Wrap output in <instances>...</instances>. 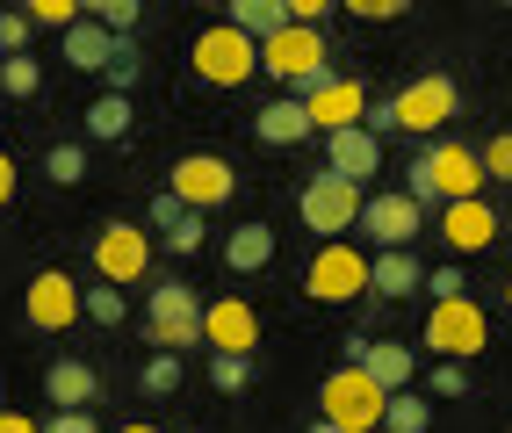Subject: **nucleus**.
Returning <instances> with one entry per match:
<instances>
[{
    "instance_id": "nucleus-1",
    "label": "nucleus",
    "mask_w": 512,
    "mask_h": 433,
    "mask_svg": "<svg viewBox=\"0 0 512 433\" xmlns=\"http://www.w3.org/2000/svg\"><path fill=\"white\" fill-rule=\"evenodd\" d=\"M412 203H462V195H484V159H476L469 145L455 138H440L412 159Z\"/></svg>"
},
{
    "instance_id": "nucleus-2",
    "label": "nucleus",
    "mask_w": 512,
    "mask_h": 433,
    "mask_svg": "<svg viewBox=\"0 0 512 433\" xmlns=\"http://www.w3.org/2000/svg\"><path fill=\"white\" fill-rule=\"evenodd\" d=\"M383 383H375L361 361H347V369H332L325 390H318V412L339 426V433H368V426H383Z\"/></svg>"
},
{
    "instance_id": "nucleus-3",
    "label": "nucleus",
    "mask_w": 512,
    "mask_h": 433,
    "mask_svg": "<svg viewBox=\"0 0 512 433\" xmlns=\"http://www.w3.org/2000/svg\"><path fill=\"white\" fill-rule=\"evenodd\" d=\"M325 37H318V22H282L275 37H260V73H275L289 94L303 87V80H318L325 73Z\"/></svg>"
},
{
    "instance_id": "nucleus-4",
    "label": "nucleus",
    "mask_w": 512,
    "mask_h": 433,
    "mask_svg": "<svg viewBox=\"0 0 512 433\" xmlns=\"http://www.w3.org/2000/svg\"><path fill=\"white\" fill-rule=\"evenodd\" d=\"M426 347L440 361H469L491 347V318L484 304H469V296H433V318H426Z\"/></svg>"
},
{
    "instance_id": "nucleus-5",
    "label": "nucleus",
    "mask_w": 512,
    "mask_h": 433,
    "mask_svg": "<svg viewBox=\"0 0 512 433\" xmlns=\"http://www.w3.org/2000/svg\"><path fill=\"white\" fill-rule=\"evenodd\" d=\"M188 58H195V73L210 80V87H246V80L260 73V44L246 37V29H231V22H217V29H202Z\"/></svg>"
},
{
    "instance_id": "nucleus-6",
    "label": "nucleus",
    "mask_w": 512,
    "mask_h": 433,
    "mask_svg": "<svg viewBox=\"0 0 512 433\" xmlns=\"http://www.w3.org/2000/svg\"><path fill=\"white\" fill-rule=\"evenodd\" d=\"M296 217H303V231H325V239L354 231V217H361V181H347V174H332V166H325V174L303 181Z\"/></svg>"
},
{
    "instance_id": "nucleus-7",
    "label": "nucleus",
    "mask_w": 512,
    "mask_h": 433,
    "mask_svg": "<svg viewBox=\"0 0 512 433\" xmlns=\"http://www.w3.org/2000/svg\"><path fill=\"white\" fill-rule=\"evenodd\" d=\"M145 340L166 347V354L202 347V304H195L188 282H159V289H152V304H145Z\"/></svg>"
},
{
    "instance_id": "nucleus-8",
    "label": "nucleus",
    "mask_w": 512,
    "mask_h": 433,
    "mask_svg": "<svg viewBox=\"0 0 512 433\" xmlns=\"http://www.w3.org/2000/svg\"><path fill=\"white\" fill-rule=\"evenodd\" d=\"M390 109H397V130H419V138H433V130H448V116L462 109V87H455L448 73H426V80H412V87H397Z\"/></svg>"
},
{
    "instance_id": "nucleus-9",
    "label": "nucleus",
    "mask_w": 512,
    "mask_h": 433,
    "mask_svg": "<svg viewBox=\"0 0 512 433\" xmlns=\"http://www.w3.org/2000/svg\"><path fill=\"white\" fill-rule=\"evenodd\" d=\"M94 268H101V282H116V289L145 282L152 275V239L138 224H101L94 231Z\"/></svg>"
},
{
    "instance_id": "nucleus-10",
    "label": "nucleus",
    "mask_w": 512,
    "mask_h": 433,
    "mask_svg": "<svg viewBox=\"0 0 512 433\" xmlns=\"http://www.w3.org/2000/svg\"><path fill=\"white\" fill-rule=\"evenodd\" d=\"M303 289L318 296V304H347L354 289H368V260L347 246V239H325L311 253V268H303Z\"/></svg>"
},
{
    "instance_id": "nucleus-11",
    "label": "nucleus",
    "mask_w": 512,
    "mask_h": 433,
    "mask_svg": "<svg viewBox=\"0 0 512 433\" xmlns=\"http://www.w3.org/2000/svg\"><path fill=\"white\" fill-rule=\"evenodd\" d=\"M296 94H303V109H311V130H347V123H361V109H368L361 80H339L332 65H325L318 80H303Z\"/></svg>"
},
{
    "instance_id": "nucleus-12",
    "label": "nucleus",
    "mask_w": 512,
    "mask_h": 433,
    "mask_svg": "<svg viewBox=\"0 0 512 433\" xmlns=\"http://www.w3.org/2000/svg\"><path fill=\"white\" fill-rule=\"evenodd\" d=\"M354 231H368L375 246H412L419 239V203L404 188H383V195H361V217Z\"/></svg>"
},
{
    "instance_id": "nucleus-13",
    "label": "nucleus",
    "mask_w": 512,
    "mask_h": 433,
    "mask_svg": "<svg viewBox=\"0 0 512 433\" xmlns=\"http://www.w3.org/2000/svg\"><path fill=\"white\" fill-rule=\"evenodd\" d=\"M22 318L37 325V332H65L80 318V282L65 275V268H44L37 282H29V296H22Z\"/></svg>"
},
{
    "instance_id": "nucleus-14",
    "label": "nucleus",
    "mask_w": 512,
    "mask_h": 433,
    "mask_svg": "<svg viewBox=\"0 0 512 433\" xmlns=\"http://www.w3.org/2000/svg\"><path fill=\"white\" fill-rule=\"evenodd\" d=\"M231 188H238V174H231L217 152H188V159H174V195H181L188 210H217Z\"/></svg>"
},
{
    "instance_id": "nucleus-15",
    "label": "nucleus",
    "mask_w": 512,
    "mask_h": 433,
    "mask_svg": "<svg viewBox=\"0 0 512 433\" xmlns=\"http://www.w3.org/2000/svg\"><path fill=\"white\" fill-rule=\"evenodd\" d=\"M318 138H325V166H332V174H347V181L383 174V138H375V130L347 123V130H318Z\"/></svg>"
},
{
    "instance_id": "nucleus-16",
    "label": "nucleus",
    "mask_w": 512,
    "mask_h": 433,
    "mask_svg": "<svg viewBox=\"0 0 512 433\" xmlns=\"http://www.w3.org/2000/svg\"><path fill=\"white\" fill-rule=\"evenodd\" d=\"M440 239H448L455 253H484L498 239V210L484 203V195H462V203H440Z\"/></svg>"
},
{
    "instance_id": "nucleus-17",
    "label": "nucleus",
    "mask_w": 512,
    "mask_h": 433,
    "mask_svg": "<svg viewBox=\"0 0 512 433\" xmlns=\"http://www.w3.org/2000/svg\"><path fill=\"white\" fill-rule=\"evenodd\" d=\"M260 340V318L238 304V296H224V304H202V347H217V354H246Z\"/></svg>"
},
{
    "instance_id": "nucleus-18",
    "label": "nucleus",
    "mask_w": 512,
    "mask_h": 433,
    "mask_svg": "<svg viewBox=\"0 0 512 433\" xmlns=\"http://www.w3.org/2000/svg\"><path fill=\"white\" fill-rule=\"evenodd\" d=\"M419 282H426V268H419L412 246H375V260H368V289L375 296H412Z\"/></svg>"
},
{
    "instance_id": "nucleus-19",
    "label": "nucleus",
    "mask_w": 512,
    "mask_h": 433,
    "mask_svg": "<svg viewBox=\"0 0 512 433\" xmlns=\"http://www.w3.org/2000/svg\"><path fill=\"white\" fill-rule=\"evenodd\" d=\"M253 138H260V145H303V138H311V109H303V94L267 102V109L253 116Z\"/></svg>"
},
{
    "instance_id": "nucleus-20",
    "label": "nucleus",
    "mask_w": 512,
    "mask_h": 433,
    "mask_svg": "<svg viewBox=\"0 0 512 433\" xmlns=\"http://www.w3.org/2000/svg\"><path fill=\"white\" fill-rule=\"evenodd\" d=\"M94 390H101V376L87 369V361H51V369H44V397H51L58 412L94 405Z\"/></svg>"
},
{
    "instance_id": "nucleus-21",
    "label": "nucleus",
    "mask_w": 512,
    "mask_h": 433,
    "mask_svg": "<svg viewBox=\"0 0 512 433\" xmlns=\"http://www.w3.org/2000/svg\"><path fill=\"white\" fill-rule=\"evenodd\" d=\"M116 51V29H101L94 15L87 22H65V65H80V73H101Z\"/></svg>"
},
{
    "instance_id": "nucleus-22",
    "label": "nucleus",
    "mask_w": 512,
    "mask_h": 433,
    "mask_svg": "<svg viewBox=\"0 0 512 433\" xmlns=\"http://www.w3.org/2000/svg\"><path fill=\"white\" fill-rule=\"evenodd\" d=\"M412 340H368L361 347V369L375 376V383H383V390H404V383H412Z\"/></svg>"
},
{
    "instance_id": "nucleus-23",
    "label": "nucleus",
    "mask_w": 512,
    "mask_h": 433,
    "mask_svg": "<svg viewBox=\"0 0 512 433\" xmlns=\"http://www.w3.org/2000/svg\"><path fill=\"white\" fill-rule=\"evenodd\" d=\"M224 260H231V275H260L275 260V224H238L224 239Z\"/></svg>"
},
{
    "instance_id": "nucleus-24",
    "label": "nucleus",
    "mask_w": 512,
    "mask_h": 433,
    "mask_svg": "<svg viewBox=\"0 0 512 433\" xmlns=\"http://www.w3.org/2000/svg\"><path fill=\"white\" fill-rule=\"evenodd\" d=\"M426 426H433V405H426L412 383L383 397V433H426Z\"/></svg>"
},
{
    "instance_id": "nucleus-25",
    "label": "nucleus",
    "mask_w": 512,
    "mask_h": 433,
    "mask_svg": "<svg viewBox=\"0 0 512 433\" xmlns=\"http://www.w3.org/2000/svg\"><path fill=\"white\" fill-rule=\"evenodd\" d=\"M282 22H289L282 0H231V29H246L253 44H260V37H275Z\"/></svg>"
},
{
    "instance_id": "nucleus-26",
    "label": "nucleus",
    "mask_w": 512,
    "mask_h": 433,
    "mask_svg": "<svg viewBox=\"0 0 512 433\" xmlns=\"http://www.w3.org/2000/svg\"><path fill=\"white\" fill-rule=\"evenodd\" d=\"M37 87H44V65L37 58H22V51L0 58V94H8V102H29Z\"/></svg>"
},
{
    "instance_id": "nucleus-27",
    "label": "nucleus",
    "mask_w": 512,
    "mask_h": 433,
    "mask_svg": "<svg viewBox=\"0 0 512 433\" xmlns=\"http://www.w3.org/2000/svg\"><path fill=\"white\" fill-rule=\"evenodd\" d=\"M87 138H130V94H101L87 109Z\"/></svg>"
},
{
    "instance_id": "nucleus-28",
    "label": "nucleus",
    "mask_w": 512,
    "mask_h": 433,
    "mask_svg": "<svg viewBox=\"0 0 512 433\" xmlns=\"http://www.w3.org/2000/svg\"><path fill=\"white\" fill-rule=\"evenodd\" d=\"M138 383H145V397H174V390H181V354L152 347V354H145V369H138Z\"/></svg>"
},
{
    "instance_id": "nucleus-29",
    "label": "nucleus",
    "mask_w": 512,
    "mask_h": 433,
    "mask_svg": "<svg viewBox=\"0 0 512 433\" xmlns=\"http://www.w3.org/2000/svg\"><path fill=\"white\" fill-rule=\"evenodd\" d=\"M101 73H109V94H130V87H138V73H145V58L130 51V37H116V51H109Z\"/></svg>"
},
{
    "instance_id": "nucleus-30",
    "label": "nucleus",
    "mask_w": 512,
    "mask_h": 433,
    "mask_svg": "<svg viewBox=\"0 0 512 433\" xmlns=\"http://www.w3.org/2000/svg\"><path fill=\"white\" fill-rule=\"evenodd\" d=\"M80 8H87L101 29H116V37H130V29H138V0H80Z\"/></svg>"
},
{
    "instance_id": "nucleus-31",
    "label": "nucleus",
    "mask_w": 512,
    "mask_h": 433,
    "mask_svg": "<svg viewBox=\"0 0 512 433\" xmlns=\"http://www.w3.org/2000/svg\"><path fill=\"white\" fill-rule=\"evenodd\" d=\"M80 311H87L94 325H123V289H116V282H101V289H87V296H80Z\"/></svg>"
},
{
    "instance_id": "nucleus-32",
    "label": "nucleus",
    "mask_w": 512,
    "mask_h": 433,
    "mask_svg": "<svg viewBox=\"0 0 512 433\" xmlns=\"http://www.w3.org/2000/svg\"><path fill=\"white\" fill-rule=\"evenodd\" d=\"M210 383L217 390H246L253 383V354H210Z\"/></svg>"
},
{
    "instance_id": "nucleus-33",
    "label": "nucleus",
    "mask_w": 512,
    "mask_h": 433,
    "mask_svg": "<svg viewBox=\"0 0 512 433\" xmlns=\"http://www.w3.org/2000/svg\"><path fill=\"white\" fill-rule=\"evenodd\" d=\"M22 15L37 29H65V22H80V0H22Z\"/></svg>"
},
{
    "instance_id": "nucleus-34",
    "label": "nucleus",
    "mask_w": 512,
    "mask_h": 433,
    "mask_svg": "<svg viewBox=\"0 0 512 433\" xmlns=\"http://www.w3.org/2000/svg\"><path fill=\"white\" fill-rule=\"evenodd\" d=\"M44 174H51V181H58V188H73V181H80V174H87V152H80V145H58V152H51V159H44Z\"/></svg>"
},
{
    "instance_id": "nucleus-35",
    "label": "nucleus",
    "mask_w": 512,
    "mask_h": 433,
    "mask_svg": "<svg viewBox=\"0 0 512 433\" xmlns=\"http://www.w3.org/2000/svg\"><path fill=\"white\" fill-rule=\"evenodd\" d=\"M476 159H484V181H512V130H498Z\"/></svg>"
},
{
    "instance_id": "nucleus-36",
    "label": "nucleus",
    "mask_w": 512,
    "mask_h": 433,
    "mask_svg": "<svg viewBox=\"0 0 512 433\" xmlns=\"http://www.w3.org/2000/svg\"><path fill=\"white\" fill-rule=\"evenodd\" d=\"M159 239H166V246H174L181 260H188V253H202V210H188V217H181L174 231H159Z\"/></svg>"
},
{
    "instance_id": "nucleus-37",
    "label": "nucleus",
    "mask_w": 512,
    "mask_h": 433,
    "mask_svg": "<svg viewBox=\"0 0 512 433\" xmlns=\"http://www.w3.org/2000/svg\"><path fill=\"white\" fill-rule=\"evenodd\" d=\"M29 37H37V22H29L22 8H8V15H0V51H22Z\"/></svg>"
},
{
    "instance_id": "nucleus-38",
    "label": "nucleus",
    "mask_w": 512,
    "mask_h": 433,
    "mask_svg": "<svg viewBox=\"0 0 512 433\" xmlns=\"http://www.w3.org/2000/svg\"><path fill=\"white\" fill-rule=\"evenodd\" d=\"M347 15H361V22H390V15H404L412 0H339Z\"/></svg>"
},
{
    "instance_id": "nucleus-39",
    "label": "nucleus",
    "mask_w": 512,
    "mask_h": 433,
    "mask_svg": "<svg viewBox=\"0 0 512 433\" xmlns=\"http://www.w3.org/2000/svg\"><path fill=\"white\" fill-rule=\"evenodd\" d=\"M37 433H101V426L87 405H73V412H51V426H37Z\"/></svg>"
},
{
    "instance_id": "nucleus-40",
    "label": "nucleus",
    "mask_w": 512,
    "mask_h": 433,
    "mask_svg": "<svg viewBox=\"0 0 512 433\" xmlns=\"http://www.w3.org/2000/svg\"><path fill=\"white\" fill-rule=\"evenodd\" d=\"M469 390V369H462V361H440V369H433V397H462Z\"/></svg>"
},
{
    "instance_id": "nucleus-41",
    "label": "nucleus",
    "mask_w": 512,
    "mask_h": 433,
    "mask_svg": "<svg viewBox=\"0 0 512 433\" xmlns=\"http://www.w3.org/2000/svg\"><path fill=\"white\" fill-rule=\"evenodd\" d=\"M289 22H325V8H339V0H282Z\"/></svg>"
},
{
    "instance_id": "nucleus-42",
    "label": "nucleus",
    "mask_w": 512,
    "mask_h": 433,
    "mask_svg": "<svg viewBox=\"0 0 512 433\" xmlns=\"http://www.w3.org/2000/svg\"><path fill=\"white\" fill-rule=\"evenodd\" d=\"M419 289H433V296H462V268H433Z\"/></svg>"
},
{
    "instance_id": "nucleus-43",
    "label": "nucleus",
    "mask_w": 512,
    "mask_h": 433,
    "mask_svg": "<svg viewBox=\"0 0 512 433\" xmlns=\"http://www.w3.org/2000/svg\"><path fill=\"white\" fill-rule=\"evenodd\" d=\"M8 203H15V159L0 152V210H8Z\"/></svg>"
},
{
    "instance_id": "nucleus-44",
    "label": "nucleus",
    "mask_w": 512,
    "mask_h": 433,
    "mask_svg": "<svg viewBox=\"0 0 512 433\" xmlns=\"http://www.w3.org/2000/svg\"><path fill=\"white\" fill-rule=\"evenodd\" d=\"M0 433H37V419H22V412H0Z\"/></svg>"
},
{
    "instance_id": "nucleus-45",
    "label": "nucleus",
    "mask_w": 512,
    "mask_h": 433,
    "mask_svg": "<svg viewBox=\"0 0 512 433\" xmlns=\"http://www.w3.org/2000/svg\"><path fill=\"white\" fill-rule=\"evenodd\" d=\"M311 433H339V426H332V419H325V412H318V419H311Z\"/></svg>"
},
{
    "instance_id": "nucleus-46",
    "label": "nucleus",
    "mask_w": 512,
    "mask_h": 433,
    "mask_svg": "<svg viewBox=\"0 0 512 433\" xmlns=\"http://www.w3.org/2000/svg\"><path fill=\"white\" fill-rule=\"evenodd\" d=\"M123 433H159V426H123Z\"/></svg>"
},
{
    "instance_id": "nucleus-47",
    "label": "nucleus",
    "mask_w": 512,
    "mask_h": 433,
    "mask_svg": "<svg viewBox=\"0 0 512 433\" xmlns=\"http://www.w3.org/2000/svg\"><path fill=\"white\" fill-rule=\"evenodd\" d=\"M505 304H512V282H505Z\"/></svg>"
},
{
    "instance_id": "nucleus-48",
    "label": "nucleus",
    "mask_w": 512,
    "mask_h": 433,
    "mask_svg": "<svg viewBox=\"0 0 512 433\" xmlns=\"http://www.w3.org/2000/svg\"><path fill=\"white\" fill-rule=\"evenodd\" d=\"M498 8H512V0H498Z\"/></svg>"
},
{
    "instance_id": "nucleus-49",
    "label": "nucleus",
    "mask_w": 512,
    "mask_h": 433,
    "mask_svg": "<svg viewBox=\"0 0 512 433\" xmlns=\"http://www.w3.org/2000/svg\"><path fill=\"white\" fill-rule=\"evenodd\" d=\"M368 433H383V426H368Z\"/></svg>"
}]
</instances>
